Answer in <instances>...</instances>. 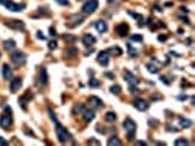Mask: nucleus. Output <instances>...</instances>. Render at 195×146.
I'll return each instance as SVG.
<instances>
[{
	"mask_svg": "<svg viewBox=\"0 0 195 146\" xmlns=\"http://www.w3.org/2000/svg\"><path fill=\"white\" fill-rule=\"evenodd\" d=\"M123 129H125V132L128 133V139L129 140H132V139H134L135 132H136V124H135V121L129 117L125 118V121H123Z\"/></svg>",
	"mask_w": 195,
	"mask_h": 146,
	"instance_id": "1",
	"label": "nucleus"
},
{
	"mask_svg": "<svg viewBox=\"0 0 195 146\" xmlns=\"http://www.w3.org/2000/svg\"><path fill=\"white\" fill-rule=\"evenodd\" d=\"M56 135L59 137V142H62V143H66V142L71 139V135L67 133V130L65 129L59 121H56Z\"/></svg>",
	"mask_w": 195,
	"mask_h": 146,
	"instance_id": "2",
	"label": "nucleus"
},
{
	"mask_svg": "<svg viewBox=\"0 0 195 146\" xmlns=\"http://www.w3.org/2000/svg\"><path fill=\"white\" fill-rule=\"evenodd\" d=\"M11 60L13 62L15 66H22L24 63L27 62V56L24 54L22 51H13L11 54Z\"/></svg>",
	"mask_w": 195,
	"mask_h": 146,
	"instance_id": "3",
	"label": "nucleus"
},
{
	"mask_svg": "<svg viewBox=\"0 0 195 146\" xmlns=\"http://www.w3.org/2000/svg\"><path fill=\"white\" fill-rule=\"evenodd\" d=\"M97 7H98V2H97V0H88V2L82 6V12L85 15H91V13H94V12L97 10Z\"/></svg>",
	"mask_w": 195,
	"mask_h": 146,
	"instance_id": "4",
	"label": "nucleus"
},
{
	"mask_svg": "<svg viewBox=\"0 0 195 146\" xmlns=\"http://www.w3.org/2000/svg\"><path fill=\"white\" fill-rule=\"evenodd\" d=\"M5 6L9 9L11 12H21L25 7V5H18V3H13L12 0H6L5 2Z\"/></svg>",
	"mask_w": 195,
	"mask_h": 146,
	"instance_id": "5",
	"label": "nucleus"
},
{
	"mask_svg": "<svg viewBox=\"0 0 195 146\" xmlns=\"http://www.w3.org/2000/svg\"><path fill=\"white\" fill-rule=\"evenodd\" d=\"M134 107L136 108V110H139V111H145V110L148 108V101H145L142 98H136L134 101Z\"/></svg>",
	"mask_w": 195,
	"mask_h": 146,
	"instance_id": "6",
	"label": "nucleus"
},
{
	"mask_svg": "<svg viewBox=\"0 0 195 146\" xmlns=\"http://www.w3.org/2000/svg\"><path fill=\"white\" fill-rule=\"evenodd\" d=\"M0 126H2L3 129L11 127L12 126V116L11 114H3V116L0 117Z\"/></svg>",
	"mask_w": 195,
	"mask_h": 146,
	"instance_id": "7",
	"label": "nucleus"
},
{
	"mask_svg": "<svg viewBox=\"0 0 195 146\" xmlns=\"http://www.w3.org/2000/svg\"><path fill=\"white\" fill-rule=\"evenodd\" d=\"M22 86V79L21 78H13L11 82V92H18L19 91V88Z\"/></svg>",
	"mask_w": 195,
	"mask_h": 146,
	"instance_id": "8",
	"label": "nucleus"
},
{
	"mask_svg": "<svg viewBox=\"0 0 195 146\" xmlns=\"http://www.w3.org/2000/svg\"><path fill=\"white\" fill-rule=\"evenodd\" d=\"M123 78H125V80H128L131 85H136V83H138V78L135 76L134 73L128 72V70H125V72H123Z\"/></svg>",
	"mask_w": 195,
	"mask_h": 146,
	"instance_id": "9",
	"label": "nucleus"
},
{
	"mask_svg": "<svg viewBox=\"0 0 195 146\" xmlns=\"http://www.w3.org/2000/svg\"><path fill=\"white\" fill-rule=\"evenodd\" d=\"M6 26H7V28H12V29H24V28H25V25H24L22 22L15 21V19L7 21V22H6Z\"/></svg>",
	"mask_w": 195,
	"mask_h": 146,
	"instance_id": "10",
	"label": "nucleus"
},
{
	"mask_svg": "<svg viewBox=\"0 0 195 146\" xmlns=\"http://www.w3.org/2000/svg\"><path fill=\"white\" fill-rule=\"evenodd\" d=\"M128 31H129V26H128V23H125V22L119 23L116 26V32L120 35V37H125V35L128 34Z\"/></svg>",
	"mask_w": 195,
	"mask_h": 146,
	"instance_id": "11",
	"label": "nucleus"
},
{
	"mask_svg": "<svg viewBox=\"0 0 195 146\" xmlns=\"http://www.w3.org/2000/svg\"><path fill=\"white\" fill-rule=\"evenodd\" d=\"M2 76H3V79H11L12 78V67L6 63V64H3V67H2Z\"/></svg>",
	"mask_w": 195,
	"mask_h": 146,
	"instance_id": "12",
	"label": "nucleus"
},
{
	"mask_svg": "<svg viewBox=\"0 0 195 146\" xmlns=\"http://www.w3.org/2000/svg\"><path fill=\"white\" fill-rule=\"evenodd\" d=\"M97 62L100 63V64H103V66H107L109 64V54H107L106 51H101L100 54H98V57H97Z\"/></svg>",
	"mask_w": 195,
	"mask_h": 146,
	"instance_id": "13",
	"label": "nucleus"
},
{
	"mask_svg": "<svg viewBox=\"0 0 195 146\" xmlns=\"http://www.w3.org/2000/svg\"><path fill=\"white\" fill-rule=\"evenodd\" d=\"M94 26H95V29H97L100 34L107 31V22H106V21H97V22L94 23Z\"/></svg>",
	"mask_w": 195,
	"mask_h": 146,
	"instance_id": "14",
	"label": "nucleus"
},
{
	"mask_svg": "<svg viewBox=\"0 0 195 146\" xmlns=\"http://www.w3.org/2000/svg\"><path fill=\"white\" fill-rule=\"evenodd\" d=\"M88 101L94 108H101L103 107V101H101L100 98H97V96H89Z\"/></svg>",
	"mask_w": 195,
	"mask_h": 146,
	"instance_id": "15",
	"label": "nucleus"
},
{
	"mask_svg": "<svg viewBox=\"0 0 195 146\" xmlns=\"http://www.w3.org/2000/svg\"><path fill=\"white\" fill-rule=\"evenodd\" d=\"M82 43H84V45H87V47H91V45H94V43H95V38H94V37H93V35L87 34V35H84Z\"/></svg>",
	"mask_w": 195,
	"mask_h": 146,
	"instance_id": "16",
	"label": "nucleus"
},
{
	"mask_svg": "<svg viewBox=\"0 0 195 146\" xmlns=\"http://www.w3.org/2000/svg\"><path fill=\"white\" fill-rule=\"evenodd\" d=\"M82 117H84V120L87 121V123H89V121H93L94 120V111H88V110H84V112H82Z\"/></svg>",
	"mask_w": 195,
	"mask_h": 146,
	"instance_id": "17",
	"label": "nucleus"
},
{
	"mask_svg": "<svg viewBox=\"0 0 195 146\" xmlns=\"http://www.w3.org/2000/svg\"><path fill=\"white\" fill-rule=\"evenodd\" d=\"M72 21L73 22H69V26H75V25H79V23L84 21V18L81 15H73L72 16Z\"/></svg>",
	"mask_w": 195,
	"mask_h": 146,
	"instance_id": "18",
	"label": "nucleus"
},
{
	"mask_svg": "<svg viewBox=\"0 0 195 146\" xmlns=\"http://www.w3.org/2000/svg\"><path fill=\"white\" fill-rule=\"evenodd\" d=\"M40 83L41 85L47 83V70H46L44 67L41 69V72H40Z\"/></svg>",
	"mask_w": 195,
	"mask_h": 146,
	"instance_id": "19",
	"label": "nucleus"
},
{
	"mask_svg": "<svg viewBox=\"0 0 195 146\" xmlns=\"http://www.w3.org/2000/svg\"><path fill=\"white\" fill-rule=\"evenodd\" d=\"M15 41L13 39H6L5 43H3V47H5V50H13L15 48Z\"/></svg>",
	"mask_w": 195,
	"mask_h": 146,
	"instance_id": "20",
	"label": "nucleus"
},
{
	"mask_svg": "<svg viewBox=\"0 0 195 146\" xmlns=\"http://www.w3.org/2000/svg\"><path fill=\"white\" fill-rule=\"evenodd\" d=\"M78 54V50L76 48H66L65 50V56L67 57H73V56H76Z\"/></svg>",
	"mask_w": 195,
	"mask_h": 146,
	"instance_id": "21",
	"label": "nucleus"
},
{
	"mask_svg": "<svg viewBox=\"0 0 195 146\" xmlns=\"http://www.w3.org/2000/svg\"><path fill=\"white\" fill-rule=\"evenodd\" d=\"M179 123H180V126H182V127H191V126H192V121H191V120H188V118H180V120H179Z\"/></svg>",
	"mask_w": 195,
	"mask_h": 146,
	"instance_id": "22",
	"label": "nucleus"
},
{
	"mask_svg": "<svg viewBox=\"0 0 195 146\" xmlns=\"http://www.w3.org/2000/svg\"><path fill=\"white\" fill-rule=\"evenodd\" d=\"M104 118H106L107 121H115V120H116V114H115V112H111V111H109V112H106Z\"/></svg>",
	"mask_w": 195,
	"mask_h": 146,
	"instance_id": "23",
	"label": "nucleus"
},
{
	"mask_svg": "<svg viewBox=\"0 0 195 146\" xmlns=\"http://www.w3.org/2000/svg\"><path fill=\"white\" fill-rule=\"evenodd\" d=\"M128 53L131 57H136L138 56V51L135 50V48H132V44H128Z\"/></svg>",
	"mask_w": 195,
	"mask_h": 146,
	"instance_id": "24",
	"label": "nucleus"
},
{
	"mask_svg": "<svg viewBox=\"0 0 195 146\" xmlns=\"http://www.w3.org/2000/svg\"><path fill=\"white\" fill-rule=\"evenodd\" d=\"M120 86H119V85H113V86H111L110 88V92L111 94H115V95H119V94H120Z\"/></svg>",
	"mask_w": 195,
	"mask_h": 146,
	"instance_id": "25",
	"label": "nucleus"
},
{
	"mask_svg": "<svg viewBox=\"0 0 195 146\" xmlns=\"http://www.w3.org/2000/svg\"><path fill=\"white\" fill-rule=\"evenodd\" d=\"M107 145H122V142L119 140V139H116V137H113V139H109V142H107Z\"/></svg>",
	"mask_w": 195,
	"mask_h": 146,
	"instance_id": "26",
	"label": "nucleus"
},
{
	"mask_svg": "<svg viewBox=\"0 0 195 146\" xmlns=\"http://www.w3.org/2000/svg\"><path fill=\"white\" fill-rule=\"evenodd\" d=\"M89 86L97 88V86H100V82H98V80H95V79H91V80H89Z\"/></svg>",
	"mask_w": 195,
	"mask_h": 146,
	"instance_id": "27",
	"label": "nucleus"
},
{
	"mask_svg": "<svg viewBox=\"0 0 195 146\" xmlns=\"http://www.w3.org/2000/svg\"><path fill=\"white\" fill-rule=\"evenodd\" d=\"M84 110H85V108H84L82 104H79V105H76V107L73 108V111L75 112H84Z\"/></svg>",
	"mask_w": 195,
	"mask_h": 146,
	"instance_id": "28",
	"label": "nucleus"
},
{
	"mask_svg": "<svg viewBox=\"0 0 195 146\" xmlns=\"http://www.w3.org/2000/svg\"><path fill=\"white\" fill-rule=\"evenodd\" d=\"M175 143H176V145H188V140H186V139H178Z\"/></svg>",
	"mask_w": 195,
	"mask_h": 146,
	"instance_id": "29",
	"label": "nucleus"
},
{
	"mask_svg": "<svg viewBox=\"0 0 195 146\" xmlns=\"http://www.w3.org/2000/svg\"><path fill=\"white\" fill-rule=\"evenodd\" d=\"M147 70H150L151 73H157V72H158V69H156L154 66H151V64H148V66H147Z\"/></svg>",
	"mask_w": 195,
	"mask_h": 146,
	"instance_id": "30",
	"label": "nucleus"
},
{
	"mask_svg": "<svg viewBox=\"0 0 195 146\" xmlns=\"http://www.w3.org/2000/svg\"><path fill=\"white\" fill-rule=\"evenodd\" d=\"M65 39H66V41H69V43H72V41H75V37H73V35H69V34H66L65 35Z\"/></svg>",
	"mask_w": 195,
	"mask_h": 146,
	"instance_id": "31",
	"label": "nucleus"
},
{
	"mask_svg": "<svg viewBox=\"0 0 195 146\" xmlns=\"http://www.w3.org/2000/svg\"><path fill=\"white\" fill-rule=\"evenodd\" d=\"M56 47H57V43H56V41H50V43H49V48H50V50L56 48Z\"/></svg>",
	"mask_w": 195,
	"mask_h": 146,
	"instance_id": "32",
	"label": "nucleus"
},
{
	"mask_svg": "<svg viewBox=\"0 0 195 146\" xmlns=\"http://www.w3.org/2000/svg\"><path fill=\"white\" fill-rule=\"evenodd\" d=\"M54 2H57V3L62 5V6H67V5H69V2H67V0H54Z\"/></svg>",
	"mask_w": 195,
	"mask_h": 146,
	"instance_id": "33",
	"label": "nucleus"
},
{
	"mask_svg": "<svg viewBox=\"0 0 195 146\" xmlns=\"http://www.w3.org/2000/svg\"><path fill=\"white\" fill-rule=\"evenodd\" d=\"M132 41H142L141 35H132Z\"/></svg>",
	"mask_w": 195,
	"mask_h": 146,
	"instance_id": "34",
	"label": "nucleus"
},
{
	"mask_svg": "<svg viewBox=\"0 0 195 146\" xmlns=\"http://www.w3.org/2000/svg\"><path fill=\"white\" fill-rule=\"evenodd\" d=\"M37 38H40V39H44L46 37L43 34H41V32H37Z\"/></svg>",
	"mask_w": 195,
	"mask_h": 146,
	"instance_id": "35",
	"label": "nucleus"
},
{
	"mask_svg": "<svg viewBox=\"0 0 195 146\" xmlns=\"http://www.w3.org/2000/svg\"><path fill=\"white\" fill-rule=\"evenodd\" d=\"M50 35L51 37H56V29H53V28L50 29Z\"/></svg>",
	"mask_w": 195,
	"mask_h": 146,
	"instance_id": "36",
	"label": "nucleus"
},
{
	"mask_svg": "<svg viewBox=\"0 0 195 146\" xmlns=\"http://www.w3.org/2000/svg\"><path fill=\"white\" fill-rule=\"evenodd\" d=\"M0 145H6V140L3 137H0Z\"/></svg>",
	"mask_w": 195,
	"mask_h": 146,
	"instance_id": "37",
	"label": "nucleus"
},
{
	"mask_svg": "<svg viewBox=\"0 0 195 146\" xmlns=\"http://www.w3.org/2000/svg\"><path fill=\"white\" fill-rule=\"evenodd\" d=\"M162 80L164 82V83H169V80H167V78H164V76H162Z\"/></svg>",
	"mask_w": 195,
	"mask_h": 146,
	"instance_id": "38",
	"label": "nucleus"
},
{
	"mask_svg": "<svg viewBox=\"0 0 195 146\" xmlns=\"http://www.w3.org/2000/svg\"><path fill=\"white\" fill-rule=\"evenodd\" d=\"M88 143H93V145H98V142H97V140H89Z\"/></svg>",
	"mask_w": 195,
	"mask_h": 146,
	"instance_id": "39",
	"label": "nucleus"
},
{
	"mask_svg": "<svg viewBox=\"0 0 195 146\" xmlns=\"http://www.w3.org/2000/svg\"><path fill=\"white\" fill-rule=\"evenodd\" d=\"M5 2L6 0H0V5H5Z\"/></svg>",
	"mask_w": 195,
	"mask_h": 146,
	"instance_id": "40",
	"label": "nucleus"
}]
</instances>
